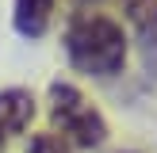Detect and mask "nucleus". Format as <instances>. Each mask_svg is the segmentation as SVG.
<instances>
[{
	"label": "nucleus",
	"instance_id": "1",
	"mask_svg": "<svg viewBox=\"0 0 157 153\" xmlns=\"http://www.w3.org/2000/svg\"><path fill=\"white\" fill-rule=\"evenodd\" d=\"M65 54L69 65L88 76H115L127 65V35L111 15L77 12L65 31Z\"/></svg>",
	"mask_w": 157,
	"mask_h": 153
},
{
	"label": "nucleus",
	"instance_id": "2",
	"mask_svg": "<svg viewBox=\"0 0 157 153\" xmlns=\"http://www.w3.org/2000/svg\"><path fill=\"white\" fill-rule=\"evenodd\" d=\"M50 119H54V126L61 130V138L69 145L96 149V145L107 142V122L100 115V107L69 80L50 84Z\"/></svg>",
	"mask_w": 157,
	"mask_h": 153
},
{
	"label": "nucleus",
	"instance_id": "3",
	"mask_svg": "<svg viewBox=\"0 0 157 153\" xmlns=\"http://www.w3.org/2000/svg\"><path fill=\"white\" fill-rule=\"evenodd\" d=\"M127 23L134 27L146 65L157 73V0H119Z\"/></svg>",
	"mask_w": 157,
	"mask_h": 153
},
{
	"label": "nucleus",
	"instance_id": "4",
	"mask_svg": "<svg viewBox=\"0 0 157 153\" xmlns=\"http://www.w3.org/2000/svg\"><path fill=\"white\" fill-rule=\"evenodd\" d=\"M31 119H35V99H31V92H23V88H4L0 92V149H4L15 134H23V130L31 126Z\"/></svg>",
	"mask_w": 157,
	"mask_h": 153
},
{
	"label": "nucleus",
	"instance_id": "5",
	"mask_svg": "<svg viewBox=\"0 0 157 153\" xmlns=\"http://www.w3.org/2000/svg\"><path fill=\"white\" fill-rule=\"evenodd\" d=\"M58 0H15V31L23 38H42L46 27H50V15Z\"/></svg>",
	"mask_w": 157,
	"mask_h": 153
},
{
	"label": "nucleus",
	"instance_id": "6",
	"mask_svg": "<svg viewBox=\"0 0 157 153\" xmlns=\"http://www.w3.org/2000/svg\"><path fill=\"white\" fill-rule=\"evenodd\" d=\"M27 153H73V145H69L58 130H46V134H35V138H31Z\"/></svg>",
	"mask_w": 157,
	"mask_h": 153
}]
</instances>
